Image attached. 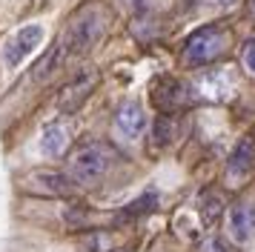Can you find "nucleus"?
I'll list each match as a JSON object with an SVG mask.
<instances>
[{"mask_svg":"<svg viewBox=\"0 0 255 252\" xmlns=\"http://www.w3.org/2000/svg\"><path fill=\"white\" fill-rule=\"evenodd\" d=\"M158 206V195L149 192V195H140L138 201H132V204L124 209V218H132V215H143V212H152Z\"/></svg>","mask_w":255,"mask_h":252,"instance_id":"13","label":"nucleus"},{"mask_svg":"<svg viewBox=\"0 0 255 252\" xmlns=\"http://www.w3.org/2000/svg\"><path fill=\"white\" fill-rule=\"evenodd\" d=\"M63 57H66L63 46L49 49L46 55H43V57L35 63V69H32V80H35V83H43V80H49L55 72H58V66H60V60H63Z\"/></svg>","mask_w":255,"mask_h":252,"instance_id":"10","label":"nucleus"},{"mask_svg":"<svg viewBox=\"0 0 255 252\" xmlns=\"http://www.w3.org/2000/svg\"><path fill=\"white\" fill-rule=\"evenodd\" d=\"M43 26L40 23H29V26H20L17 32L3 43V49H0V60H3V66L6 69H17L20 63H23L26 57L35 52L37 46L43 43Z\"/></svg>","mask_w":255,"mask_h":252,"instance_id":"4","label":"nucleus"},{"mask_svg":"<svg viewBox=\"0 0 255 252\" xmlns=\"http://www.w3.org/2000/svg\"><path fill=\"white\" fill-rule=\"evenodd\" d=\"M250 221H253V227H255V206L250 209Z\"/></svg>","mask_w":255,"mask_h":252,"instance_id":"19","label":"nucleus"},{"mask_svg":"<svg viewBox=\"0 0 255 252\" xmlns=\"http://www.w3.org/2000/svg\"><path fill=\"white\" fill-rule=\"evenodd\" d=\"M201 215H204L207 224L218 221V215H221V195H215V192L204 195V201H201Z\"/></svg>","mask_w":255,"mask_h":252,"instance_id":"15","label":"nucleus"},{"mask_svg":"<svg viewBox=\"0 0 255 252\" xmlns=\"http://www.w3.org/2000/svg\"><path fill=\"white\" fill-rule=\"evenodd\" d=\"M244 66L255 78V40H250V43L244 46Z\"/></svg>","mask_w":255,"mask_h":252,"instance_id":"16","label":"nucleus"},{"mask_svg":"<svg viewBox=\"0 0 255 252\" xmlns=\"http://www.w3.org/2000/svg\"><path fill=\"white\" fill-rule=\"evenodd\" d=\"M112 149L92 143V146L78 149L69 158V178L81 186H95L106 178V172L112 169Z\"/></svg>","mask_w":255,"mask_h":252,"instance_id":"2","label":"nucleus"},{"mask_svg":"<svg viewBox=\"0 0 255 252\" xmlns=\"http://www.w3.org/2000/svg\"><path fill=\"white\" fill-rule=\"evenodd\" d=\"M212 6H218V9H230V6H235L238 0H209Z\"/></svg>","mask_w":255,"mask_h":252,"instance_id":"17","label":"nucleus"},{"mask_svg":"<svg viewBox=\"0 0 255 252\" xmlns=\"http://www.w3.org/2000/svg\"><path fill=\"white\" fill-rule=\"evenodd\" d=\"M115 129L127 137V140H138V137L143 135V129H146V115H143L138 101H127V103L118 106Z\"/></svg>","mask_w":255,"mask_h":252,"instance_id":"6","label":"nucleus"},{"mask_svg":"<svg viewBox=\"0 0 255 252\" xmlns=\"http://www.w3.org/2000/svg\"><path fill=\"white\" fill-rule=\"evenodd\" d=\"M101 37H104V14H101V9H83L69 23L60 46H63L66 55L81 57V55H89Z\"/></svg>","mask_w":255,"mask_h":252,"instance_id":"1","label":"nucleus"},{"mask_svg":"<svg viewBox=\"0 0 255 252\" xmlns=\"http://www.w3.org/2000/svg\"><path fill=\"white\" fill-rule=\"evenodd\" d=\"M227 52V34L221 26H204V29H198L189 40H186V63H192V66H207L212 63L215 57H221Z\"/></svg>","mask_w":255,"mask_h":252,"instance_id":"3","label":"nucleus"},{"mask_svg":"<svg viewBox=\"0 0 255 252\" xmlns=\"http://www.w3.org/2000/svg\"><path fill=\"white\" fill-rule=\"evenodd\" d=\"M43 192L49 195H72L75 192V181L69 175H60V172H32V178Z\"/></svg>","mask_w":255,"mask_h":252,"instance_id":"9","label":"nucleus"},{"mask_svg":"<svg viewBox=\"0 0 255 252\" xmlns=\"http://www.w3.org/2000/svg\"><path fill=\"white\" fill-rule=\"evenodd\" d=\"M253 169H255V137H241V140L235 143V149H232L227 172H230L232 181H235V178L244 181Z\"/></svg>","mask_w":255,"mask_h":252,"instance_id":"7","label":"nucleus"},{"mask_svg":"<svg viewBox=\"0 0 255 252\" xmlns=\"http://www.w3.org/2000/svg\"><path fill=\"white\" fill-rule=\"evenodd\" d=\"M175 118H169V115H161L158 121H155V140L158 143H169V140H175Z\"/></svg>","mask_w":255,"mask_h":252,"instance_id":"14","label":"nucleus"},{"mask_svg":"<svg viewBox=\"0 0 255 252\" xmlns=\"http://www.w3.org/2000/svg\"><path fill=\"white\" fill-rule=\"evenodd\" d=\"M98 86V75L95 72H89V75H81V78H75L72 83H66L63 89H60L58 95V109L63 115H72L78 112L83 106V101L92 95V89Z\"/></svg>","mask_w":255,"mask_h":252,"instance_id":"5","label":"nucleus"},{"mask_svg":"<svg viewBox=\"0 0 255 252\" xmlns=\"http://www.w3.org/2000/svg\"><path fill=\"white\" fill-rule=\"evenodd\" d=\"M198 89L204 92L207 98H224L227 92H230V78L218 72V75H207V78L198 80Z\"/></svg>","mask_w":255,"mask_h":252,"instance_id":"12","label":"nucleus"},{"mask_svg":"<svg viewBox=\"0 0 255 252\" xmlns=\"http://www.w3.org/2000/svg\"><path fill=\"white\" fill-rule=\"evenodd\" d=\"M250 229H253V221H250V209L244 206H232L230 209V232L235 241H247L250 238Z\"/></svg>","mask_w":255,"mask_h":252,"instance_id":"11","label":"nucleus"},{"mask_svg":"<svg viewBox=\"0 0 255 252\" xmlns=\"http://www.w3.org/2000/svg\"><path fill=\"white\" fill-rule=\"evenodd\" d=\"M69 146V132H66V126L60 124H49L43 132H40V140H37V149H40V155H46V158H60L63 152Z\"/></svg>","mask_w":255,"mask_h":252,"instance_id":"8","label":"nucleus"},{"mask_svg":"<svg viewBox=\"0 0 255 252\" xmlns=\"http://www.w3.org/2000/svg\"><path fill=\"white\" fill-rule=\"evenodd\" d=\"M253 9H255V0H253Z\"/></svg>","mask_w":255,"mask_h":252,"instance_id":"20","label":"nucleus"},{"mask_svg":"<svg viewBox=\"0 0 255 252\" xmlns=\"http://www.w3.org/2000/svg\"><path fill=\"white\" fill-rule=\"evenodd\" d=\"M207 252H224L221 241H209V244H207Z\"/></svg>","mask_w":255,"mask_h":252,"instance_id":"18","label":"nucleus"}]
</instances>
